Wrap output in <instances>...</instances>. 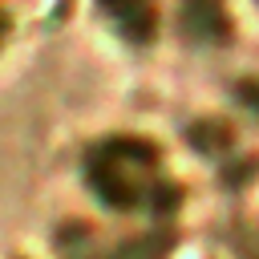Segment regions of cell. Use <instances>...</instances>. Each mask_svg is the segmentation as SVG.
Instances as JSON below:
<instances>
[{
	"label": "cell",
	"instance_id": "6da1fadb",
	"mask_svg": "<svg viewBox=\"0 0 259 259\" xmlns=\"http://www.w3.org/2000/svg\"><path fill=\"white\" fill-rule=\"evenodd\" d=\"M93 178L101 182L105 198L113 202H138L142 190L154 182V154L138 142H121V146H109L93 170Z\"/></svg>",
	"mask_w": 259,
	"mask_h": 259
}]
</instances>
